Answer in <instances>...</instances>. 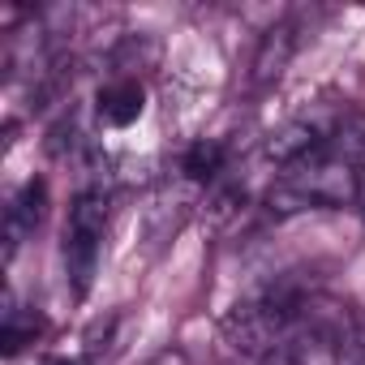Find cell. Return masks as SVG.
<instances>
[{
	"mask_svg": "<svg viewBox=\"0 0 365 365\" xmlns=\"http://www.w3.org/2000/svg\"><path fill=\"white\" fill-rule=\"evenodd\" d=\"M224 159H228V146L224 142L198 138L185 155H180V172H185V180H194V185H207V180H215L224 172Z\"/></svg>",
	"mask_w": 365,
	"mask_h": 365,
	"instance_id": "9c48e42d",
	"label": "cell"
},
{
	"mask_svg": "<svg viewBox=\"0 0 365 365\" xmlns=\"http://www.w3.org/2000/svg\"><path fill=\"white\" fill-rule=\"evenodd\" d=\"M361 194V176L331 159L327 150H314L309 159L284 168V176L267 190V211L271 215H301V211H314V207H352Z\"/></svg>",
	"mask_w": 365,
	"mask_h": 365,
	"instance_id": "6da1fadb",
	"label": "cell"
},
{
	"mask_svg": "<svg viewBox=\"0 0 365 365\" xmlns=\"http://www.w3.org/2000/svg\"><path fill=\"white\" fill-rule=\"evenodd\" d=\"M322 150H327L331 159L348 163L352 172L365 168V112H344V116L327 129Z\"/></svg>",
	"mask_w": 365,
	"mask_h": 365,
	"instance_id": "52a82bcc",
	"label": "cell"
},
{
	"mask_svg": "<svg viewBox=\"0 0 365 365\" xmlns=\"http://www.w3.org/2000/svg\"><path fill=\"white\" fill-rule=\"evenodd\" d=\"M43 331L39 314H26L18 305V297L9 292L5 297V322H0V348H5V356H18L26 344H35V335Z\"/></svg>",
	"mask_w": 365,
	"mask_h": 365,
	"instance_id": "ba28073f",
	"label": "cell"
},
{
	"mask_svg": "<svg viewBox=\"0 0 365 365\" xmlns=\"http://www.w3.org/2000/svg\"><path fill=\"white\" fill-rule=\"evenodd\" d=\"M48 365H86V361H78V356H56V361H48Z\"/></svg>",
	"mask_w": 365,
	"mask_h": 365,
	"instance_id": "8fae6325",
	"label": "cell"
},
{
	"mask_svg": "<svg viewBox=\"0 0 365 365\" xmlns=\"http://www.w3.org/2000/svg\"><path fill=\"white\" fill-rule=\"evenodd\" d=\"M95 112H99V120H103L108 129H129V125L146 112V91H142V82H138V78H116V82H108V86L99 91V99H95Z\"/></svg>",
	"mask_w": 365,
	"mask_h": 365,
	"instance_id": "5b68a950",
	"label": "cell"
},
{
	"mask_svg": "<svg viewBox=\"0 0 365 365\" xmlns=\"http://www.w3.org/2000/svg\"><path fill=\"white\" fill-rule=\"evenodd\" d=\"M322 138H327V133H318V125H314V120H284L279 129H271V133H267L262 150H267V159H271V163L292 168V163L309 159L314 150H322Z\"/></svg>",
	"mask_w": 365,
	"mask_h": 365,
	"instance_id": "277c9868",
	"label": "cell"
},
{
	"mask_svg": "<svg viewBox=\"0 0 365 365\" xmlns=\"http://www.w3.org/2000/svg\"><path fill=\"white\" fill-rule=\"evenodd\" d=\"M43 211H48V185L39 176H31L5 207V262H14L18 250L35 237V228L43 224Z\"/></svg>",
	"mask_w": 365,
	"mask_h": 365,
	"instance_id": "3957f363",
	"label": "cell"
},
{
	"mask_svg": "<svg viewBox=\"0 0 365 365\" xmlns=\"http://www.w3.org/2000/svg\"><path fill=\"white\" fill-rule=\"evenodd\" d=\"M356 207H361V215H365V176H361V194H356Z\"/></svg>",
	"mask_w": 365,
	"mask_h": 365,
	"instance_id": "7c38bea8",
	"label": "cell"
},
{
	"mask_svg": "<svg viewBox=\"0 0 365 365\" xmlns=\"http://www.w3.org/2000/svg\"><path fill=\"white\" fill-rule=\"evenodd\" d=\"M258 365H301V361H297V352H292V348H275V352H267Z\"/></svg>",
	"mask_w": 365,
	"mask_h": 365,
	"instance_id": "30bf717a",
	"label": "cell"
},
{
	"mask_svg": "<svg viewBox=\"0 0 365 365\" xmlns=\"http://www.w3.org/2000/svg\"><path fill=\"white\" fill-rule=\"evenodd\" d=\"M108 194L103 190H86L73 198L69 220H65V279L73 288V297H86L99 271V254H103V232H108Z\"/></svg>",
	"mask_w": 365,
	"mask_h": 365,
	"instance_id": "7a4b0ae2",
	"label": "cell"
},
{
	"mask_svg": "<svg viewBox=\"0 0 365 365\" xmlns=\"http://www.w3.org/2000/svg\"><path fill=\"white\" fill-rule=\"evenodd\" d=\"M292 52H297V26H292V22H275V26L258 39V52H254V73H250L254 86L279 82V73L288 69Z\"/></svg>",
	"mask_w": 365,
	"mask_h": 365,
	"instance_id": "8992f818",
	"label": "cell"
}]
</instances>
